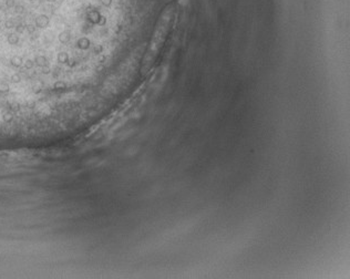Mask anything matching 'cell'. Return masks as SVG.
Instances as JSON below:
<instances>
[{
    "mask_svg": "<svg viewBox=\"0 0 350 279\" xmlns=\"http://www.w3.org/2000/svg\"><path fill=\"white\" fill-rule=\"evenodd\" d=\"M29 1H34V0H29Z\"/></svg>",
    "mask_w": 350,
    "mask_h": 279,
    "instance_id": "cell-5",
    "label": "cell"
},
{
    "mask_svg": "<svg viewBox=\"0 0 350 279\" xmlns=\"http://www.w3.org/2000/svg\"><path fill=\"white\" fill-rule=\"evenodd\" d=\"M70 40V33L68 31H63L59 34V41L62 43L68 42Z\"/></svg>",
    "mask_w": 350,
    "mask_h": 279,
    "instance_id": "cell-1",
    "label": "cell"
},
{
    "mask_svg": "<svg viewBox=\"0 0 350 279\" xmlns=\"http://www.w3.org/2000/svg\"><path fill=\"white\" fill-rule=\"evenodd\" d=\"M78 44H79V47L81 49H88L89 46H90V41L86 38H82V39H80L79 41H78Z\"/></svg>",
    "mask_w": 350,
    "mask_h": 279,
    "instance_id": "cell-2",
    "label": "cell"
},
{
    "mask_svg": "<svg viewBox=\"0 0 350 279\" xmlns=\"http://www.w3.org/2000/svg\"><path fill=\"white\" fill-rule=\"evenodd\" d=\"M101 2H102V5L106 6V7H109V6L111 5V0H101Z\"/></svg>",
    "mask_w": 350,
    "mask_h": 279,
    "instance_id": "cell-3",
    "label": "cell"
},
{
    "mask_svg": "<svg viewBox=\"0 0 350 279\" xmlns=\"http://www.w3.org/2000/svg\"><path fill=\"white\" fill-rule=\"evenodd\" d=\"M48 1H50V2H54V1H57V0H48Z\"/></svg>",
    "mask_w": 350,
    "mask_h": 279,
    "instance_id": "cell-4",
    "label": "cell"
}]
</instances>
